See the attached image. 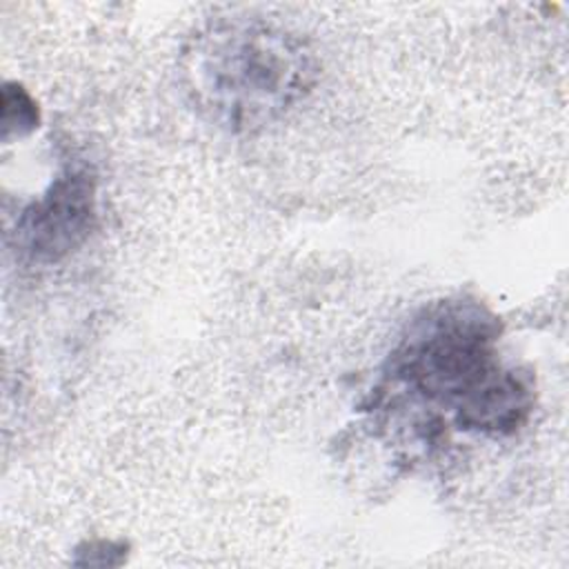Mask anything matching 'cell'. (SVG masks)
<instances>
[{
    "label": "cell",
    "instance_id": "1",
    "mask_svg": "<svg viewBox=\"0 0 569 569\" xmlns=\"http://www.w3.org/2000/svg\"><path fill=\"white\" fill-rule=\"evenodd\" d=\"M496 318L476 302L425 311L391 356V376L447 409L460 429L507 436L529 416L533 389L496 353Z\"/></svg>",
    "mask_w": 569,
    "mask_h": 569
},
{
    "label": "cell",
    "instance_id": "3",
    "mask_svg": "<svg viewBox=\"0 0 569 569\" xmlns=\"http://www.w3.org/2000/svg\"><path fill=\"white\" fill-rule=\"evenodd\" d=\"M96 220V180L84 167L64 169L44 196L18 220L20 247L40 262H56L78 249Z\"/></svg>",
    "mask_w": 569,
    "mask_h": 569
},
{
    "label": "cell",
    "instance_id": "2",
    "mask_svg": "<svg viewBox=\"0 0 569 569\" xmlns=\"http://www.w3.org/2000/svg\"><path fill=\"white\" fill-rule=\"evenodd\" d=\"M182 67L196 107L231 131L276 122L318 78L309 47L296 33L262 20L207 27L184 49Z\"/></svg>",
    "mask_w": 569,
    "mask_h": 569
},
{
    "label": "cell",
    "instance_id": "4",
    "mask_svg": "<svg viewBox=\"0 0 569 569\" xmlns=\"http://www.w3.org/2000/svg\"><path fill=\"white\" fill-rule=\"evenodd\" d=\"M9 87L13 91L18 109H13L9 102H2V136H4V140L11 136V131L22 136L38 124V109L31 102V98L22 91V87H16V84H9Z\"/></svg>",
    "mask_w": 569,
    "mask_h": 569
}]
</instances>
